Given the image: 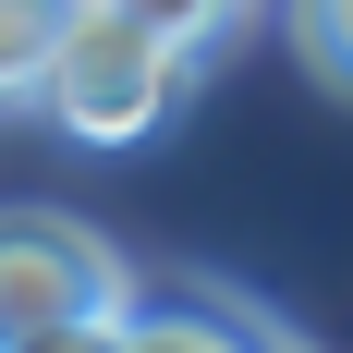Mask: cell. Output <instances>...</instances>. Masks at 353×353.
Segmentation results:
<instances>
[{
  "label": "cell",
  "mask_w": 353,
  "mask_h": 353,
  "mask_svg": "<svg viewBox=\"0 0 353 353\" xmlns=\"http://www.w3.org/2000/svg\"><path fill=\"white\" fill-rule=\"evenodd\" d=\"M183 73H195V49H183L171 25H146V12H122V0H73L37 110H49L73 146H146L159 122H171Z\"/></svg>",
  "instance_id": "cell-1"
},
{
  "label": "cell",
  "mask_w": 353,
  "mask_h": 353,
  "mask_svg": "<svg viewBox=\"0 0 353 353\" xmlns=\"http://www.w3.org/2000/svg\"><path fill=\"white\" fill-rule=\"evenodd\" d=\"M122 256L61 208H0V353H61L98 341L110 305H122Z\"/></svg>",
  "instance_id": "cell-2"
},
{
  "label": "cell",
  "mask_w": 353,
  "mask_h": 353,
  "mask_svg": "<svg viewBox=\"0 0 353 353\" xmlns=\"http://www.w3.org/2000/svg\"><path fill=\"white\" fill-rule=\"evenodd\" d=\"M98 341H134V353H195V341H281V317H268V305H219V292H195V281H171V292L122 281V305H110V329H98Z\"/></svg>",
  "instance_id": "cell-3"
},
{
  "label": "cell",
  "mask_w": 353,
  "mask_h": 353,
  "mask_svg": "<svg viewBox=\"0 0 353 353\" xmlns=\"http://www.w3.org/2000/svg\"><path fill=\"white\" fill-rule=\"evenodd\" d=\"M73 0H0V110L49 85V49H61Z\"/></svg>",
  "instance_id": "cell-4"
},
{
  "label": "cell",
  "mask_w": 353,
  "mask_h": 353,
  "mask_svg": "<svg viewBox=\"0 0 353 353\" xmlns=\"http://www.w3.org/2000/svg\"><path fill=\"white\" fill-rule=\"evenodd\" d=\"M281 25H292V49H305V73L353 98V0H281Z\"/></svg>",
  "instance_id": "cell-5"
},
{
  "label": "cell",
  "mask_w": 353,
  "mask_h": 353,
  "mask_svg": "<svg viewBox=\"0 0 353 353\" xmlns=\"http://www.w3.org/2000/svg\"><path fill=\"white\" fill-rule=\"evenodd\" d=\"M122 12H146V25H171V37H183V49H208V37H219V25H244L256 0H122Z\"/></svg>",
  "instance_id": "cell-6"
}]
</instances>
